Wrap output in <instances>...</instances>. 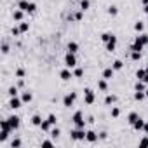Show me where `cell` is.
Listing matches in <instances>:
<instances>
[{
    "label": "cell",
    "instance_id": "1",
    "mask_svg": "<svg viewBox=\"0 0 148 148\" xmlns=\"http://www.w3.org/2000/svg\"><path fill=\"white\" fill-rule=\"evenodd\" d=\"M11 132H12V127H11L9 120H7V119H5V120H0V143H4V141L9 138Z\"/></svg>",
    "mask_w": 148,
    "mask_h": 148
},
{
    "label": "cell",
    "instance_id": "2",
    "mask_svg": "<svg viewBox=\"0 0 148 148\" xmlns=\"http://www.w3.org/2000/svg\"><path fill=\"white\" fill-rule=\"evenodd\" d=\"M18 9H21V11H25L28 14H33L37 11V4L28 2V0H19V2H18Z\"/></svg>",
    "mask_w": 148,
    "mask_h": 148
},
{
    "label": "cell",
    "instance_id": "3",
    "mask_svg": "<svg viewBox=\"0 0 148 148\" xmlns=\"http://www.w3.org/2000/svg\"><path fill=\"white\" fill-rule=\"evenodd\" d=\"M71 120H73V124H75V127H79V129H86V120H84V113H82L80 110L73 113Z\"/></svg>",
    "mask_w": 148,
    "mask_h": 148
},
{
    "label": "cell",
    "instance_id": "4",
    "mask_svg": "<svg viewBox=\"0 0 148 148\" xmlns=\"http://www.w3.org/2000/svg\"><path fill=\"white\" fill-rule=\"evenodd\" d=\"M86 134H87V131L86 129H79V127H75V129L70 131L71 139H75V141H84L86 139Z\"/></svg>",
    "mask_w": 148,
    "mask_h": 148
},
{
    "label": "cell",
    "instance_id": "5",
    "mask_svg": "<svg viewBox=\"0 0 148 148\" xmlns=\"http://www.w3.org/2000/svg\"><path fill=\"white\" fill-rule=\"evenodd\" d=\"M94 101H96V92L89 87L84 89V103L86 105H94Z\"/></svg>",
    "mask_w": 148,
    "mask_h": 148
},
{
    "label": "cell",
    "instance_id": "6",
    "mask_svg": "<svg viewBox=\"0 0 148 148\" xmlns=\"http://www.w3.org/2000/svg\"><path fill=\"white\" fill-rule=\"evenodd\" d=\"M64 64H66V68H75L77 66V56H75V52H66Z\"/></svg>",
    "mask_w": 148,
    "mask_h": 148
},
{
    "label": "cell",
    "instance_id": "7",
    "mask_svg": "<svg viewBox=\"0 0 148 148\" xmlns=\"http://www.w3.org/2000/svg\"><path fill=\"white\" fill-rule=\"evenodd\" d=\"M75 99H77V92H70V94H66V96L63 98V106H66V108L73 106Z\"/></svg>",
    "mask_w": 148,
    "mask_h": 148
},
{
    "label": "cell",
    "instance_id": "8",
    "mask_svg": "<svg viewBox=\"0 0 148 148\" xmlns=\"http://www.w3.org/2000/svg\"><path fill=\"white\" fill-rule=\"evenodd\" d=\"M9 124H11V127H12V131H16V129H19V125H21V119L18 117V115H11L9 119Z\"/></svg>",
    "mask_w": 148,
    "mask_h": 148
},
{
    "label": "cell",
    "instance_id": "9",
    "mask_svg": "<svg viewBox=\"0 0 148 148\" xmlns=\"http://www.w3.org/2000/svg\"><path fill=\"white\" fill-rule=\"evenodd\" d=\"M21 105H23V99H21V98H18V96L11 98V101H9V108H12V110L21 108Z\"/></svg>",
    "mask_w": 148,
    "mask_h": 148
},
{
    "label": "cell",
    "instance_id": "10",
    "mask_svg": "<svg viewBox=\"0 0 148 148\" xmlns=\"http://www.w3.org/2000/svg\"><path fill=\"white\" fill-rule=\"evenodd\" d=\"M143 47H145V44L141 42V38H139V37H136V38H134V44L131 45V51H139V52H141V51H143Z\"/></svg>",
    "mask_w": 148,
    "mask_h": 148
},
{
    "label": "cell",
    "instance_id": "11",
    "mask_svg": "<svg viewBox=\"0 0 148 148\" xmlns=\"http://www.w3.org/2000/svg\"><path fill=\"white\" fill-rule=\"evenodd\" d=\"M59 77L63 80H70V79H73V71H70V68H64V70L59 71Z\"/></svg>",
    "mask_w": 148,
    "mask_h": 148
},
{
    "label": "cell",
    "instance_id": "12",
    "mask_svg": "<svg viewBox=\"0 0 148 148\" xmlns=\"http://www.w3.org/2000/svg\"><path fill=\"white\" fill-rule=\"evenodd\" d=\"M115 49H117V37L113 35V37H112V38H110V40L106 42V51H110V52H113Z\"/></svg>",
    "mask_w": 148,
    "mask_h": 148
},
{
    "label": "cell",
    "instance_id": "13",
    "mask_svg": "<svg viewBox=\"0 0 148 148\" xmlns=\"http://www.w3.org/2000/svg\"><path fill=\"white\" fill-rule=\"evenodd\" d=\"M98 138H99V136H98V132H96V131H87V134H86V139H87L89 143H96V141H98Z\"/></svg>",
    "mask_w": 148,
    "mask_h": 148
},
{
    "label": "cell",
    "instance_id": "14",
    "mask_svg": "<svg viewBox=\"0 0 148 148\" xmlns=\"http://www.w3.org/2000/svg\"><path fill=\"white\" fill-rule=\"evenodd\" d=\"M117 99H119V98H117L115 94H106V96H105V105H108V106H110V105L117 103Z\"/></svg>",
    "mask_w": 148,
    "mask_h": 148
},
{
    "label": "cell",
    "instance_id": "15",
    "mask_svg": "<svg viewBox=\"0 0 148 148\" xmlns=\"http://www.w3.org/2000/svg\"><path fill=\"white\" fill-rule=\"evenodd\" d=\"M113 73H115V70H113V68H105V70H103V79L110 80V79L113 77Z\"/></svg>",
    "mask_w": 148,
    "mask_h": 148
},
{
    "label": "cell",
    "instance_id": "16",
    "mask_svg": "<svg viewBox=\"0 0 148 148\" xmlns=\"http://www.w3.org/2000/svg\"><path fill=\"white\" fill-rule=\"evenodd\" d=\"M23 16H25V11H21V9H18V11L12 12V19L14 21H23Z\"/></svg>",
    "mask_w": 148,
    "mask_h": 148
},
{
    "label": "cell",
    "instance_id": "17",
    "mask_svg": "<svg viewBox=\"0 0 148 148\" xmlns=\"http://www.w3.org/2000/svg\"><path fill=\"white\" fill-rule=\"evenodd\" d=\"M52 127H54V125H52V124H51V122H49L47 119H45V120H44V122L40 124V129H42L44 132H49V131H51Z\"/></svg>",
    "mask_w": 148,
    "mask_h": 148
},
{
    "label": "cell",
    "instance_id": "18",
    "mask_svg": "<svg viewBox=\"0 0 148 148\" xmlns=\"http://www.w3.org/2000/svg\"><path fill=\"white\" fill-rule=\"evenodd\" d=\"M21 99H23V103H32L33 94H32V92H28V91H25V92L21 94Z\"/></svg>",
    "mask_w": 148,
    "mask_h": 148
},
{
    "label": "cell",
    "instance_id": "19",
    "mask_svg": "<svg viewBox=\"0 0 148 148\" xmlns=\"http://www.w3.org/2000/svg\"><path fill=\"white\" fill-rule=\"evenodd\" d=\"M73 77H75V79H82L84 77V68L75 66V70H73Z\"/></svg>",
    "mask_w": 148,
    "mask_h": 148
},
{
    "label": "cell",
    "instance_id": "20",
    "mask_svg": "<svg viewBox=\"0 0 148 148\" xmlns=\"http://www.w3.org/2000/svg\"><path fill=\"white\" fill-rule=\"evenodd\" d=\"M98 89H99V91H103V92L108 89V82H106V79H101V80H98Z\"/></svg>",
    "mask_w": 148,
    "mask_h": 148
},
{
    "label": "cell",
    "instance_id": "21",
    "mask_svg": "<svg viewBox=\"0 0 148 148\" xmlns=\"http://www.w3.org/2000/svg\"><path fill=\"white\" fill-rule=\"evenodd\" d=\"M138 119H139V115H138V113H136V112H131V113H129V115H127V122H129V124H131V125H132V124H134V122H136V120H138Z\"/></svg>",
    "mask_w": 148,
    "mask_h": 148
},
{
    "label": "cell",
    "instance_id": "22",
    "mask_svg": "<svg viewBox=\"0 0 148 148\" xmlns=\"http://www.w3.org/2000/svg\"><path fill=\"white\" fill-rule=\"evenodd\" d=\"M143 125H145V120H143L141 117H139V119H138V120L132 124V127H134L136 131H143Z\"/></svg>",
    "mask_w": 148,
    "mask_h": 148
},
{
    "label": "cell",
    "instance_id": "23",
    "mask_svg": "<svg viewBox=\"0 0 148 148\" xmlns=\"http://www.w3.org/2000/svg\"><path fill=\"white\" fill-rule=\"evenodd\" d=\"M112 68H113L115 71H119V70H122V68H124V63H122L120 59H115V61L112 63Z\"/></svg>",
    "mask_w": 148,
    "mask_h": 148
},
{
    "label": "cell",
    "instance_id": "24",
    "mask_svg": "<svg viewBox=\"0 0 148 148\" xmlns=\"http://www.w3.org/2000/svg\"><path fill=\"white\" fill-rule=\"evenodd\" d=\"M145 89H146V84H145L143 80H138V82L134 84V91H143V92H145Z\"/></svg>",
    "mask_w": 148,
    "mask_h": 148
},
{
    "label": "cell",
    "instance_id": "25",
    "mask_svg": "<svg viewBox=\"0 0 148 148\" xmlns=\"http://www.w3.org/2000/svg\"><path fill=\"white\" fill-rule=\"evenodd\" d=\"M77 51H79L77 42H68V52H77Z\"/></svg>",
    "mask_w": 148,
    "mask_h": 148
},
{
    "label": "cell",
    "instance_id": "26",
    "mask_svg": "<svg viewBox=\"0 0 148 148\" xmlns=\"http://www.w3.org/2000/svg\"><path fill=\"white\" fill-rule=\"evenodd\" d=\"M145 75H146V68H139V70L136 71V79H138V80H143Z\"/></svg>",
    "mask_w": 148,
    "mask_h": 148
},
{
    "label": "cell",
    "instance_id": "27",
    "mask_svg": "<svg viewBox=\"0 0 148 148\" xmlns=\"http://www.w3.org/2000/svg\"><path fill=\"white\" fill-rule=\"evenodd\" d=\"M42 122H44V120H42L40 115H33V117H32V124H33V125H38V127H40Z\"/></svg>",
    "mask_w": 148,
    "mask_h": 148
},
{
    "label": "cell",
    "instance_id": "28",
    "mask_svg": "<svg viewBox=\"0 0 148 148\" xmlns=\"http://www.w3.org/2000/svg\"><path fill=\"white\" fill-rule=\"evenodd\" d=\"M134 30L141 33V32L145 30V23H143V21H136V23H134Z\"/></svg>",
    "mask_w": 148,
    "mask_h": 148
},
{
    "label": "cell",
    "instance_id": "29",
    "mask_svg": "<svg viewBox=\"0 0 148 148\" xmlns=\"http://www.w3.org/2000/svg\"><path fill=\"white\" fill-rule=\"evenodd\" d=\"M131 59L132 61H139L141 59V52L139 51H131Z\"/></svg>",
    "mask_w": 148,
    "mask_h": 148
},
{
    "label": "cell",
    "instance_id": "30",
    "mask_svg": "<svg viewBox=\"0 0 148 148\" xmlns=\"http://www.w3.org/2000/svg\"><path fill=\"white\" fill-rule=\"evenodd\" d=\"M145 98H146V96H145L143 91H136V92H134V99H136V101H143Z\"/></svg>",
    "mask_w": 148,
    "mask_h": 148
},
{
    "label": "cell",
    "instance_id": "31",
    "mask_svg": "<svg viewBox=\"0 0 148 148\" xmlns=\"http://www.w3.org/2000/svg\"><path fill=\"white\" fill-rule=\"evenodd\" d=\"M7 94H9L11 98H14V96H18V86H12V87H9V91H7Z\"/></svg>",
    "mask_w": 148,
    "mask_h": 148
},
{
    "label": "cell",
    "instance_id": "32",
    "mask_svg": "<svg viewBox=\"0 0 148 148\" xmlns=\"http://www.w3.org/2000/svg\"><path fill=\"white\" fill-rule=\"evenodd\" d=\"M49 134H51L52 138H59V134H61V131H59V127H52V129L49 131Z\"/></svg>",
    "mask_w": 148,
    "mask_h": 148
},
{
    "label": "cell",
    "instance_id": "33",
    "mask_svg": "<svg viewBox=\"0 0 148 148\" xmlns=\"http://www.w3.org/2000/svg\"><path fill=\"white\" fill-rule=\"evenodd\" d=\"M108 14H110V16H117V14H119L117 5H110V7H108Z\"/></svg>",
    "mask_w": 148,
    "mask_h": 148
},
{
    "label": "cell",
    "instance_id": "34",
    "mask_svg": "<svg viewBox=\"0 0 148 148\" xmlns=\"http://www.w3.org/2000/svg\"><path fill=\"white\" fill-rule=\"evenodd\" d=\"M19 30H21V33H26V32L30 30V25H28V23H23V21H21V23H19Z\"/></svg>",
    "mask_w": 148,
    "mask_h": 148
},
{
    "label": "cell",
    "instance_id": "35",
    "mask_svg": "<svg viewBox=\"0 0 148 148\" xmlns=\"http://www.w3.org/2000/svg\"><path fill=\"white\" fill-rule=\"evenodd\" d=\"M91 7V2H89V0H82V2H80V9L82 11H87Z\"/></svg>",
    "mask_w": 148,
    "mask_h": 148
},
{
    "label": "cell",
    "instance_id": "36",
    "mask_svg": "<svg viewBox=\"0 0 148 148\" xmlns=\"http://www.w3.org/2000/svg\"><path fill=\"white\" fill-rule=\"evenodd\" d=\"M119 115H120V108H119V106H113V108H112V117L117 119Z\"/></svg>",
    "mask_w": 148,
    "mask_h": 148
},
{
    "label": "cell",
    "instance_id": "37",
    "mask_svg": "<svg viewBox=\"0 0 148 148\" xmlns=\"http://www.w3.org/2000/svg\"><path fill=\"white\" fill-rule=\"evenodd\" d=\"M47 120H49L52 125H56V122H58V119H56V115H54V113H49V115H47Z\"/></svg>",
    "mask_w": 148,
    "mask_h": 148
},
{
    "label": "cell",
    "instance_id": "38",
    "mask_svg": "<svg viewBox=\"0 0 148 148\" xmlns=\"http://www.w3.org/2000/svg\"><path fill=\"white\" fill-rule=\"evenodd\" d=\"M11 146H12V148H19V146H21V139H19V138H16V139H12V143H11Z\"/></svg>",
    "mask_w": 148,
    "mask_h": 148
},
{
    "label": "cell",
    "instance_id": "39",
    "mask_svg": "<svg viewBox=\"0 0 148 148\" xmlns=\"http://www.w3.org/2000/svg\"><path fill=\"white\" fill-rule=\"evenodd\" d=\"M16 77H18V79H23V77H25V68H18V70H16Z\"/></svg>",
    "mask_w": 148,
    "mask_h": 148
},
{
    "label": "cell",
    "instance_id": "40",
    "mask_svg": "<svg viewBox=\"0 0 148 148\" xmlns=\"http://www.w3.org/2000/svg\"><path fill=\"white\" fill-rule=\"evenodd\" d=\"M82 18H84V11L80 9L79 12H75V21H82Z\"/></svg>",
    "mask_w": 148,
    "mask_h": 148
},
{
    "label": "cell",
    "instance_id": "41",
    "mask_svg": "<svg viewBox=\"0 0 148 148\" xmlns=\"http://www.w3.org/2000/svg\"><path fill=\"white\" fill-rule=\"evenodd\" d=\"M112 37H113V35H112V33H103V35H101V40H103V42H105V44H106V42H108V40H110V38H112Z\"/></svg>",
    "mask_w": 148,
    "mask_h": 148
},
{
    "label": "cell",
    "instance_id": "42",
    "mask_svg": "<svg viewBox=\"0 0 148 148\" xmlns=\"http://www.w3.org/2000/svg\"><path fill=\"white\" fill-rule=\"evenodd\" d=\"M139 146H148V134H146L145 138L139 139Z\"/></svg>",
    "mask_w": 148,
    "mask_h": 148
},
{
    "label": "cell",
    "instance_id": "43",
    "mask_svg": "<svg viewBox=\"0 0 148 148\" xmlns=\"http://www.w3.org/2000/svg\"><path fill=\"white\" fill-rule=\"evenodd\" d=\"M139 38H141V42H143L145 45H148V33H141Z\"/></svg>",
    "mask_w": 148,
    "mask_h": 148
},
{
    "label": "cell",
    "instance_id": "44",
    "mask_svg": "<svg viewBox=\"0 0 148 148\" xmlns=\"http://www.w3.org/2000/svg\"><path fill=\"white\" fill-rule=\"evenodd\" d=\"M11 33H12L14 37H18V35H21V30H19V26H14V28L11 30Z\"/></svg>",
    "mask_w": 148,
    "mask_h": 148
},
{
    "label": "cell",
    "instance_id": "45",
    "mask_svg": "<svg viewBox=\"0 0 148 148\" xmlns=\"http://www.w3.org/2000/svg\"><path fill=\"white\" fill-rule=\"evenodd\" d=\"M7 52H9V45L4 42V44H2V54H7Z\"/></svg>",
    "mask_w": 148,
    "mask_h": 148
},
{
    "label": "cell",
    "instance_id": "46",
    "mask_svg": "<svg viewBox=\"0 0 148 148\" xmlns=\"http://www.w3.org/2000/svg\"><path fill=\"white\" fill-rule=\"evenodd\" d=\"M42 146H54V143L51 139H45V141H42Z\"/></svg>",
    "mask_w": 148,
    "mask_h": 148
},
{
    "label": "cell",
    "instance_id": "47",
    "mask_svg": "<svg viewBox=\"0 0 148 148\" xmlns=\"http://www.w3.org/2000/svg\"><path fill=\"white\" fill-rule=\"evenodd\" d=\"M106 136H108V134H106L105 131H103V132H99V139H106Z\"/></svg>",
    "mask_w": 148,
    "mask_h": 148
},
{
    "label": "cell",
    "instance_id": "48",
    "mask_svg": "<svg viewBox=\"0 0 148 148\" xmlns=\"http://www.w3.org/2000/svg\"><path fill=\"white\" fill-rule=\"evenodd\" d=\"M143 132L148 134V122H145V125H143Z\"/></svg>",
    "mask_w": 148,
    "mask_h": 148
},
{
    "label": "cell",
    "instance_id": "49",
    "mask_svg": "<svg viewBox=\"0 0 148 148\" xmlns=\"http://www.w3.org/2000/svg\"><path fill=\"white\" fill-rule=\"evenodd\" d=\"M23 86H25V80H23V79H19V80H18V87H23Z\"/></svg>",
    "mask_w": 148,
    "mask_h": 148
},
{
    "label": "cell",
    "instance_id": "50",
    "mask_svg": "<svg viewBox=\"0 0 148 148\" xmlns=\"http://www.w3.org/2000/svg\"><path fill=\"white\" fill-rule=\"evenodd\" d=\"M143 82H145V84H148V71H146V75H145V79H143Z\"/></svg>",
    "mask_w": 148,
    "mask_h": 148
},
{
    "label": "cell",
    "instance_id": "51",
    "mask_svg": "<svg viewBox=\"0 0 148 148\" xmlns=\"http://www.w3.org/2000/svg\"><path fill=\"white\" fill-rule=\"evenodd\" d=\"M143 11H145V14H148V4H146V5L143 7Z\"/></svg>",
    "mask_w": 148,
    "mask_h": 148
},
{
    "label": "cell",
    "instance_id": "52",
    "mask_svg": "<svg viewBox=\"0 0 148 148\" xmlns=\"http://www.w3.org/2000/svg\"><path fill=\"white\" fill-rule=\"evenodd\" d=\"M145 96H146V98H148V87H146V89H145Z\"/></svg>",
    "mask_w": 148,
    "mask_h": 148
},
{
    "label": "cell",
    "instance_id": "53",
    "mask_svg": "<svg viewBox=\"0 0 148 148\" xmlns=\"http://www.w3.org/2000/svg\"><path fill=\"white\" fill-rule=\"evenodd\" d=\"M141 2H143V5H146V4H148V0H141Z\"/></svg>",
    "mask_w": 148,
    "mask_h": 148
},
{
    "label": "cell",
    "instance_id": "54",
    "mask_svg": "<svg viewBox=\"0 0 148 148\" xmlns=\"http://www.w3.org/2000/svg\"><path fill=\"white\" fill-rule=\"evenodd\" d=\"M146 71H148V64H146Z\"/></svg>",
    "mask_w": 148,
    "mask_h": 148
}]
</instances>
